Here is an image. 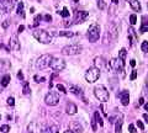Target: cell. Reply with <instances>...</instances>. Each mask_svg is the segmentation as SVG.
Instances as JSON below:
<instances>
[{"mask_svg":"<svg viewBox=\"0 0 148 133\" xmlns=\"http://www.w3.org/2000/svg\"><path fill=\"white\" fill-rule=\"evenodd\" d=\"M105 6H106L105 1H104V0H99V3H97V7H99L100 10H104V9H105Z\"/></svg>","mask_w":148,"mask_h":133,"instance_id":"33","label":"cell"},{"mask_svg":"<svg viewBox=\"0 0 148 133\" xmlns=\"http://www.w3.org/2000/svg\"><path fill=\"white\" fill-rule=\"evenodd\" d=\"M27 131H29V133H36V131H37V123L36 122H31L29 124V127H27Z\"/></svg>","mask_w":148,"mask_h":133,"instance_id":"23","label":"cell"},{"mask_svg":"<svg viewBox=\"0 0 148 133\" xmlns=\"http://www.w3.org/2000/svg\"><path fill=\"white\" fill-rule=\"evenodd\" d=\"M130 65H131V66H136V61H135V59H131V61H130Z\"/></svg>","mask_w":148,"mask_h":133,"instance_id":"49","label":"cell"},{"mask_svg":"<svg viewBox=\"0 0 148 133\" xmlns=\"http://www.w3.org/2000/svg\"><path fill=\"white\" fill-rule=\"evenodd\" d=\"M52 59H53V57H52L51 54H42V55H40V58L36 61V68H37V69H40V70L46 69L47 66H50Z\"/></svg>","mask_w":148,"mask_h":133,"instance_id":"5","label":"cell"},{"mask_svg":"<svg viewBox=\"0 0 148 133\" xmlns=\"http://www.w3.org/2000/svg\"><path fill=\"white\" fill-rule=\"evenodd\" d=\"M58 132H59V128L56 124H51V126L42 129V133H58Z\"/></svg>","mask_w":148,"mask_h":133,"instance_id":"16","label":"cell"},{"mask_svg":"<svg viewBox=\"0 0 148 133\" xmlns=\"http://www.w3.org/2000/svg\"><path fill=\"white\" fill-rule=\"evenodd\" d=\"M7 68H9L7 62L3 61V59H0V72H1V70H4V69H7Z\"/></svg>","mask_w":148,"mask_h":133,"instance_id":"29","label":"cell"},{"mask_svg":"<svg viewBox=\"0 0 148 133\" xmlns=\"http://www.w3.org/2000/svg\"><path fill=\"white\" fill-rule=\"evenodd\" d=\"M94 65H95V68H97L99 70H101L103 68L108 66V64H106V62L104 61L103 57H96V58L94 59Z\"/></svg>","mask_w":148,"mask_h":133,"instance_id":"13","label":"cell"},{"mask_svg":"<svg viewBox=\"0 0 148 133\" xmlns=\"http://www.w3.org/2000/svg\"><path fill=\"white\" fill-rule=\"evenodd\" d=\"M117 96L120 97L121 104H122V105H124V106H128V102H130V94H128V91H127V90H124V91L119 93Z\"/></svg>","mask_w":148,"mask_h":133,"instance_id":"12","label":"cell"},{"mask_svg":"<svg viewBox=\"0 0 148 133\" xmlns=\"http://www.w3.org/2000/svg\"><path fill=\"white\" fill-rule=\"evenodd\" d=\"M141 49L142 52H148V41H143L141 44Z\"/></svg>","mask_w":148,"mask_h":133,"instance_id":"30","label":"cell"},{"mask_svg":"<svg viewBox=\"0 0 148 133\" xmlns=\"http://www.w3.org/2000/svg\"><path fill=\"white\" fill-rule=\"evenodd\" d=\"M69 91L73 93L74 95H77V96H83L81 91H80V89L77 88V86H70V88H69Z\"/></svg>","mask_w":148,"mask_h":133,"instance_id":"24","label":"cell"},{"mask_svg":"<svg viewBox=\"0 0 148 133\" xmlns=\"http://www.w3.org/2000/svg\"><path fill=\"white\" fill-rule=\"evenodd\" d=\"M41 19H42V16H41V15L36 16V19H35V26H37V25H38V21H41Z\"/></svg>","mask_w":148,"mask_h":133,"instance_id":"41","label":"cell"},{"mask_svg":"<svg viewBox=\"0 0 148 133\" xmlns=\"http://www.w3.org/2000/svg\"><path fill=\"white\" fill-rule=\"evenodd\" d=\"M100 78V70L95 68V66H91L89 68L85 73V80L88 83H95L97 79Z\"/></svg>","mask_w":148,"mask_h":133,"instance_id":"6","label":"cell"},{"mask_svg":"<svg viewBox=\"0 0 148 133\" xmlns=\"http://www.w3.org/2000/svg\"><path fill=\"white\" fill-rule=\"evenodd\" d=\"M17 78H19L20 80H23V74H22V72H21V70L17 73Z\"/></svg>","mask_w":148,"mask_h":133,"instance_id":"45","label":"cell"},{"mask_svg":"<svg viewBox=\"0 0 148 133\" xmlns=\"http://www.w3.org/2000/svg\"><path fill=\"white\" fill-rule=\"evenodd\" d=\"M23 30H25V26H23V25H20V26H19V28H17V33H21Z\"/></svg>","mask_w":148,"mask_h":133,"instance_id":"44","label":"cell"},{"mask_svg":"<svg viewBox=\"0 0 148 133\" xmlns=\"http://www.w3.org/2000/svg\"><path fill=\"white\" fill-rule=\"evenodd\" d=\"M31 93V89H30V84L27 81L23 83V88H22V94L23 95H29Z\"/></svg>","mask_w":148,"mask_h":133,"instance_id":"25","label":"cell"},{"mask_svg":"<svg viewBox=\"0 0 148 133\" xmlns=\"http://www.w3.org/2000/svg\"><path fill=\"white\" fill-rule=\"evenodd\" d=\"M144 94H146V96H148V78L146 81V86H144Z\"/></svg>","mask_w":148,"mask_h":133,"instance_id":"43","label":"cell"},{"mask_svg":"<svg viewBox=\"0 0 148 133\" xmlns=\"http://www.w3.org/2000/svg\"><path fill=\"white\" fill-rule=\"evenodd\" d=\"M111 1H112L114 4H119V0H111Z\"/></svg>","mask_w":148,"mask_h":133,"instance_id":"53","label":"cell"},{"mask_svg":"<svg viewBox=\"0 0 148 133\" xmlns=\"http://www.w3.org/2000/svg\"><path fill=\"white\" fill-rule=\"evenodd\" d=\"M91 128H93V131H94V132H96L97 126H96V121H95V118H94V117L91 118Z\"/></svg>","mask_w":148,"mask_h":133,"instance_id":"34","label":"cell"},{"mask_svg":"<svg viewBox=\"0 0 148 133\" xmlns=\"http://www.w3.org/2000/svg\"><path fill=\"white\" fill-rule=\"evenodd\" d=\"M144 110L148 111V102H147V104H144Z\"/></svg>","mask_w":148,"mask_h":133,"instance_id":"52","label":"cell"},{"mask_svg":"<svg viewBox=\"0 0 148 133\" xmlns=\"http://www.w3.org/2000/svg\"><path fill=\"white\" fill-rule=\"evenodd\" d=\"M126 55H127V51H126L125 48H122V49H121V51L119 52V58L121 59V61H124V62H125Z\"/></svg>","mask_w":148,"mask_h":133,"instance_id":"27","label":"cell"},{"mask_svg":"<svg viewBox=\"0 0 148 133\" xmlns=\"http://www.w3.org/2000/svg\"><path fill=\"white\" fill-rule=\"evenodd\" d=\"M65 111H67V113H68V115H75V113H77V111H78V107H77L75 104L69 102V104H67Z\"/></svg>","mask_w":148,"mask_h":133,"instance_id":"15","label":"cell"},{"mask_svg":"<svg viewBox=\"0 0 148 133\" xmlns=\"http://www.w3.org/2000/svg\"><path fill=\"white\" fill-rule=\"evenodd\" d=\"M72 131L75 133H83V127L79 124V122H72Z\"/></svg>","mask_w":148,"mask_h":133,"instance_id":"18","label":"cell"},{"mask_svg":"<svg viewBox=\"0 0 148 133\" xmlns=\"http://www.w3.org/2000/svg\"><path fill=\"white\" fill-rule=\"evenodd\" d=\"M108 35L111 37L112 39H116L117 38V36H119V27H117V25L116 23H110L108 26Z\"/></svg>","mask_w":148,"mask_h":133,"instance_id":"11","label":"cell"},{"mask_svg":"<svg viewBox=\"0 0 148 133\" xmlns=\"http://www.w3.org/2000/svg\"><path fill=\"white\" fill-rule=\"evenodd\" d=\"M128 4H130V6H131L132 9L135 11H141V4H139V1H137V0H126Z\"/></svg>","mask_w":148,"mask_h":133,"instance_id":"17","label":"cell"},{"mask_svg":"<svg viewBox=\"0 0 148 133\" xmlns=\"http://www.w3.org/2000/svg\"><path fill=\"white\" fill-rule=\"evenodd\" d=\"M75 33L70 32V31H61L59 32V36H63V37H73Z\"/></svg>","mask_w":148,"mask_h":133,"instance_id":"28","label":"cell"},{"mask_svg":"<svg viewBox=\"0 0 148 133\" xmlns=\"http://www.w3.org/2000/svg\"><path fill=\"white\" fill-rule=\"evenodd\" d=\"M138 105H144V97H141L138 100Z\"/></svg>","mask_w":148,"mask_h":133,"instance_id":"46","label":"cell"},{"mask_svg":"<svg viewBox=\"0 0 148 133\" xmlns=\"http://www.w3.org/2000/svg\"><path fill=\"white\" fill-rule=\"evenodd\" d=\"M136 78H137V72L136 70H132L131 75H130V79H131V80H135Z\"/></svg>","mask_w":148,"mask_h":133,"instance_id":"40","label":"cell"},{"mask_svg":"<svg viewBox=\"0 0 148 133\" xmlns=\"http://www.w3.org/2000/svg\"><path fill=\"white\" fill-rule=\"evenodd\" d=\"M128 132L130 133H136V127L133 126V124H128Z\"/></svg>","mask_w":148,"mask_h":133,"instance_id":"37","label":"cell"},{"mask_svg":"<svg viewBox=\"0 0 148 133\" xmlns=\"http://www.w3.org/2000/svg\"><path fill=\"white\" fill-rule=\"evenodd\" d=\"M59 99H61V97H59V94H58V93H56V91H50L48 94L46 95L45 101H46V104H47V105L56 106V105H58Z\"/></svg>","mask_w":148,"mask_h":133,"instance_id":"8","label":"cell"},{"mask_svg":"<svg viewBox=\"0 0 148 133\" xmlns=\"http://www.w3.org/2000/svg\"><path fill=\"white\" fill-rule=\"evenodd\" d=\"M61 15H62L63 17H68L69 16V11L67 7H63V10L61 11Z\"/></svg>","mask_w":148,"mask_h":133,"instance_id":"35","label":"cell"},{"mask_svg":"<svg viewBox=\"0 0 148 133\" xmlns=\"http://www.w3.org/2000/svg\"><path fill=\"white\" fill-rule=\"evenodd\" d=\"M136 22H137V16H136V14H132L131 16H130V23H131L132 26H133V25H136Z\"/></svg>","mask_w":148,"mask_h":133,"instance_id":"31","label":"cell"},{"mask_svg":"<svg viewBox=\"0 0 148 133\" xmlns=\"http://www.w3.org/2000/svg\"><path fill=\"white\" fill-rule=\"evenodd\" d=\"M64 133H74L72 129H67V131H64Z\"/></svg>","mask_w":148,"mask_h":133,"instance_id":"51","label":"cell"},{"mask_svg":"<svg viewBox=\"0 0 148 133\" xmlns=\"http://www.w3.org/2000/svg\"><path fill=\"white\" fill-rule=\"evenodd\" d=\"M10 80H11V77L9 75V74H6V75H4L3 77V79H1V86H7L9 85V83H10Z\"/></svg>","mask_w":148,"mask_h":133,"instance_id":"22","label":"cell"},{"mask_svg":"<svg viewBox=\"0 0 148 133\" xmlns=\"http://www.w3.org/2000/svg\"><path fill=\"white\" fill-rule=\"evenodd\" d=\"M94 95L96 96V99L101 102H106L109 101V97H110V94H109V90L104 85H96L94 88Z\"/></svg>","mask_w":148,"mask_h":133,"instance_id":"2","label":"cell"},{"mask_svg":"<svg viewBox=\"0 0 148 133\" xmlns=\"http://www.w3.org/2000/svg\"><path fill=\"white\" fill-rule=\"evenodd\" d=\"M7 105H10V106L15 105V100H14V97H9V99H7Z\"/></svg>","mask_w":148,"mask_h":133,"instance_id":"39","label":"cell"},{"mask_svg":"<svg viewBox=\"0 0 148 133\" xmlns=\"http://www.w3.org/2000/svg\"><path fill=\"white\" fill-rule=\"evenodd\" d=\"M32 35H34V37L37 39L38 42L45 43V44L51 43L52 39H53L52 35L50 32H47L46 30H35L34 32H32Z\"/></svg>","mask_w":148,"mask_h":133,"instance_id":"1","label":"cell"},{"mask_svg":"<svg viewBox=\"0 0 148 133\" xmlns=\"http://www.w3.org/2000/svg\"><path fill=\"white\" fill-rule=\"evenodd\" d=\"M143 120L146 122H148V113H144V115H143Z\"/></svg>","mask_w":148,"mask_h":133,"instance_id":"50","label":"cell"},{"mask_svg":"<svg viewBox=\"0 0 148 133\" xmlns=\"http://www.w3.org/2000/svg\"><path fill=\"white\" fill-rule=\"evenodd\" d=\"M136 124H137V127L139 128V129H144V124H143L142 121H137Z\"/></svg>","mask_w":148,"mask_h":133,"instance_id":"38","label":"cell"},{"mask_svg":"<svg viewBox=\"0 0 148 133\" xmlns=\"http://www.w3.org/2000/svg\"><path fill=\"white\" fill-rule=\"evenodd\" d=\"M10 47H11L14 51H19L20 49V42H19V38H17V35H12L11 39H10Z\"/></svg>","mask_w":148,"mask_h":133,"instance_id":"14","label":"cell"},{"mask_svg":"<svg viewBox=\"0 0 148 133\" xmlns=\"http://www.w3.org/2000/svg\"><path fill=\"white\" fill-rule=\"evenodd\" d=\"M7 26H9V21H7V20H5V21L3 22V27H4V28H6V27H7Z\"/></svg>","mask_w":148,"mask_h":133,"instance_id":"48","label":"cell"},{"mask_svg":"<svg viewBox=\"0 0 148 133\" xmlns=\"http://www.w3.org/2000/svg\"><path fill=\"white\" fill-rule=\"evenodd\" d=\"M100 109H101V111H103V115H104V116L108 117V113H106V111H105V106H104V104H101V105H100Z\"/></svg>","mask_w":148,"mask_h":133,"instance_id":"42","label":"cell"},{"mask_svg":"<svg viewBox=\"0 0 148 133\" xmlns=\"http://www.w3.org/2000/svg\"><path fill=\"white\" fill-rule=\"evenodd\" d=\"M94 118H95L96 123H99V126H101V127H103V126H104V121H103V118H101V116H100V113H99V111H95V112H94Z\"/></svg>","mask_w":148,"mask_h":133,"instance_id":"21","label":"cell"},{"mask_svg":"<svg viewBox=\"0 0 148 133\" xmlns=\"http://www.w3.org/2000/svg\"><path fill=\"white\" fill-rule=\"evenodd\" d=\"M83 51V47L80 44H68L62 48V54L63 55H77L80 54Z\"/></svg>","mask_w":148,"mask_h":133,"instance_id":"4","label":"cell"},{"mask_svg":"<svg viewBox=\"0 0 148 133\" xmlns=\"http://www.w3.org/2000/svg\"><path fill=\"white\" fill-rule=\"evenodd\" d=\"M86 37H88V39L90 42H96L99 37H100V26L97 23H91L90 27L88 28Z\"/></svg>","mask_w":148,"mask_h":133,"instance_id":"3","label":"cell"},{"mask_svg":"<svg viewBox=\"0 0 148 133\" xmlns=\"http://www.w3.org/2000/svg\"><path fill=\"white\" fill-rule=\"evenodd\" d=\"M50 66H51L54 72H62L63 69L65 68V62L63 61L62 58H53L51 62V64H50Z\"/></svg>","mask_w":148,"mask_h":133,"instance_id":"9","label":"cell"},{"mask_svg":"<svg viewBox=\"0 0 148 133\" xmlns=\"http://www.w3.org/2000/svg\"><path fill=\"white\" fill-rule=\"evenodd\" d=\"M106 68L109 69H115L116 72H124V68H125V62L121 61L120 58H114L109 62V64Z\"/></svg>","mask_w":148,"mask_h":133,"instance_id":"7","label":"cell"},{"mask_svg":"<svg viewBox=\"0 0 148 133\" xmlns=\"http://www.w3.org/2000/svg\"><path fill=\"white\" fill-rule=\"evenodd\" d=\"M122 123H124L122 120L116 121V123H115V133H122Z\"/></svg>","mask_w":148,"mask_h":133,"instance_id":"20","label":"cell"},{"mask_svg":"<svg viewBox=\"0 0 148 133\" xmlns=\"http://www.w3.org/2000/svg\"><path fill=\"white\" fill-rule=\"evenodd\" d=\"M89 16V12L86 11H77L74 16V23H83Z\"/></svg>","mask_w":148,"mask_h":133,"instance_id":"10","label":"cell"},{"mask_svg":"<svg viewBox=\"0 0 148 133\" xmlns=\"http://www.w3.org/2000/svg\"><path fill=\"white\" fill-rule=\"evenodd\" d=\"M17 14L21 17H25V11H23V3H20L17 6Z\"/></svg>","mask_w":148,"mask_h":133,"instance_id":"26","label":"cell"},{"mask_svg":"<svg viewBox=\"0 0 148 133\" xmlns=\"http://www.w3.org/2000/svg\"><path fill=\"white\" fill-rule=\"evenodd\" d=\"M0 120H1V115H0Z\"/></svg>","mask_w":148,"mask_h":133,"instance_id":"55","label":"cell"},{"mask_svg":"<svg viewBox=\"0 0 148 133\" xmlns=\"http://www.w3.org/2000/svg\"><path fill=\"white\" fill-rule=\"evenodd\" d=\"M74 1H75V3H78V1H79V0H74Z\"/></svg>","mask_w":148,"mask_h":133,"instance_id":"54","label":"cell"},{"mask_svg":"<svg viewBox=\"0 0 148 133\" xmlns=\"http://www.w3.org/2000/svg\"><path fill=\"white\" fill-rule=\"evenodd\" d=\"M0 131H1L3 133H7L9 131H10V127H9L7 124H3V126L0 127Z\"/></svg>","mask_w":148,"mask_h":133,"instance_id":"32","label":"cell"},{"mask_svg":"<svg viewBox=\"0 0 148 133\" xmlns=\"http://www.w3.org/2000/svg\"><path fill=\"white\" fill-rule=\"evenodd\" d=\"M128 39L131 41V44H133V42H136L137 41V36H136V32H135L133 27L128 28Z\"/></svg>","mask_w":148,"mask_h":133,"instance_id":"19","label":"cell"},{"mask_svg":"<svg viewBox=\"0 0 148 133\" xmlns=\"http://www.w3.org/2000/svg\"><path fill=\"white\" fill-rule=\"evenodd\" d=\"M57 89L59 90V91H62V93H64V94H65V93H68V91H67V89L64 88V86H63L62 84H58V85H57Z\"/></svg>","mask_w":148,"mask_h":133,"instance_id":"36","label":"cell"},{"mask_svg":"<svg viewBox=\"0 0 148 133\" xmlns=\"http://www.w3.org/2000/svg\"><path fill=\"white\" fill-rule=\"evenodd\" d=\"M45 20H46V21L50 22V21L52 20V16H51V15H46V16H45Z\"/></svg>","mask_w":148,"mask_h":133,"instance_id":"47","label":"cell"}]
</instances>
